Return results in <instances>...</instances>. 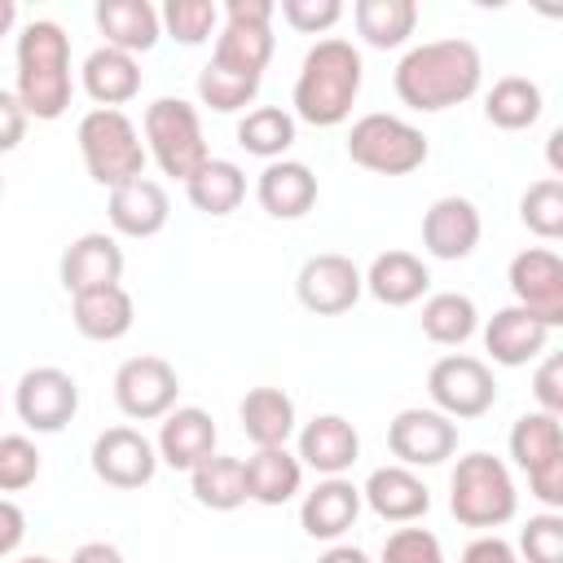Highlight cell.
<instances>
[{"label":"cell","instance_id":"5","mask_svg":"<svg viewBox=\"0 0 563 563\" xmlns=\"http://www.w3.org/2000/svg\"><path fill=\"white\" fill-rule=\"evenodd\" d=\"M75 141H79V158L88 167V176L101 185V189H119L136 176H145V141L136 132V123L123 114V110H88L75 128Z\"/></svg>","mask_w":563,"mask_h":563},{"label":"cell","instance_id":"22","mask_svg":"<svg viewBox=\"0 0 563 563\" xmlns=\"http://www.w3.org/2000/svg\"><path fill=\"white\" fill-rule=\"evenodd\" d=\"M106 216H110V229L123 233V238H154V233H163V224L172 216V202H167V189L158 180L136 176V180L110 189Z\"/></svg>","mask_w":563,"mask_h":563},{"label":"cell","instance_id":"40","mask_svg":"<svg viewBox=\"0 0 563 563\" xmlns=\"http://www.w3.org/2000/svg\"><path fill=\"white\" fill-rule=\"evenodd\" d=\"M158 26L176 40V44H207L220 31V9L211 0H167L158 9Z\"/></svg>","mask_w":563,"mask_h":563},{"label":"cell","instance_id":"20","mask_svg":"<svg viewBox=\"0 0 563 563\" xmlns=\"http://www.w3.org/2000/svg\"><path fill=\"white\" fill-rule=\"evenodd\" d=\"M361 501L387 523H413V519H422L431 510V488L409 466L391 462V466L369 471V479L361 488Z\"/></svg>","mask_w":563,"mask_h":563},{"label":"cell","instance_id":"37","mask_svg":"<svg viewBox=\"0 0 563 563\" xmlns=\"http://www.w3.org/2000/svg\"><path fill=\"white\" fill-rule=\"evenodd\" d=\"M238 145L255 158L277 163L295 145V114L282 106H255L238 119Z\"/></svg>","mask_w":563,"mask_h":563},{"label":"cell","instance_id":"19","mask_svg":"<svg viewBox=\"0 0 563 563\" xmlns=\"http://www.w3.org/2000/svg\"><path fill=\"white\" fill-rule=\"evenodd\" d=\"M158 462L172 471H194L202 457L216 453V422L198 405H176L167 418H158V440H154Z\"/></svg>","mask_w":563,"mask_h":563},{"label":"cell","instance_id":"2","mask_svg":"<svg viewBox=\"0 0 563 563\" xmlns=\"http://www.w3.org/2000/svg\"><path fill=\"white\" fill-rule=\"evenodd\" d=\"M361 79H365V62L352 40L339 35L317 40L295 75V92H290L295 119L312 128H339L361 97Z\"/></svg>","mask_w":563,"mask_h":563},{"label":"cell","instance_id":"31","mask_svg":"<svg viewBox=\"0 0 563 563\" xmlns=\"http://www.w3.org/2000/svg\"><path fill=\"white\" fill-rule=\"evenodd\" d=\"M185 194L202 216H233L246 198V172L233 158H207L185 180Z\"/></svg>","mask_w":563,"mask_h":563},{"label":"cell","instance_id":"51","mask_svg":"<svg viewBox=\"0 0 563 563\" xmlns=\"http://www.w3.org/2000/svg\"><path fill=\"white\" fill-rule=\"evenodd\" d=\"M317 563H369V554L361 545H330Z\"/></svg>","mask_w":563,"mask_h":563},{"label":"cell","instance_id":"54","mask_svg":"<svg viewBox=\"0 0 563 563\" xmlns=\"http://www.w3.org/2000/svg\"><path fill=\"white\" fill-rule=\"evenodd\" d=\"M0 194H4V176H0Z\"/></svg>","mask_w":563,"mask_h":563},{"label":"cell","instance_id":"3","mask_svg":"<svg viewBox=\"0 0 563 563\" xmlns=\"http://www.w3.org/2000/svg\"><path fill=\"white\" fill-rule=\"evenodd\" d=\"M13 97L22 101L26 119H44V123H53L70 110V97H75L70 35L57 22L35 18L18 35V88H13Z\"/></svg>","mask_w":563,"mask_h":563},{"label":"cell","instance_id":"41","mask_svg":"<svg viewBox=\"0 0 563 563\" xmlns=\"http://www.w3.org/2000/svg\"><path fill=\"white\" fill-rule=\"evenodd\" d=\"M519 563H563V515L545 510L532 515L519 532Z\"/></svg>","mask_w":563,"mask_h":563},{"label":"cell","instance_id":"14","mask_svg":"<svg viewBox=\"0 0 563 563\" xmlns=\"http://www.w3.org/2000/svg\"><path fill=\"white\" fill-rule=\"evenodd\" d=\"M506 282L515 290V303L537 312L550 330L563 325V260L550 246H528L510 260Z\"/></svg>","mask_w":563,"mask_h":563},{"label":"cell","instance_id":"11","mask_svg":"<svg viewBox=\"0 0 563 563\" xmlns=\"http://www.w3.org/2000/svg\"><path fill=\"white\" fill-rule=\"evenodd\" d=\"M13 409H18L22 427H31L40 435H53L79 413V383L62 365H35L18 378Z\"/></svg>","mask_w":563,"mask_h":563},{"label":"cell","instance_id":"25","mask_svg":"<svg viewBox=\"0 0 563 563\" xmlns=\"http://www.w3.org/2000/svg\"><path fill=\"white\" fill-rule=\"evenodd\" d=\"M361 282H365V290H369L378 303H387V308H409V303H418V299L427 295L431 273H427V264H422L413 251H383V255L369 260V268L361 273Z\"/></svg>","mask_w":563,"mask_h":563},{"label":"cell","instance_id":"42","mask_svg":"<svg viewBox=\"0 0 563 563\" xmlns=\"http://www.w3.org/2000/svg\"><path fill=\"white\" fill-rule=\"evenodd\" d=\"M40 479V449L26 435H0V493H22Z\"/></svg>","mask_w":563,"mask_h":563},{"label":"cell","instance_id":"30","mask_svg":"<svg viewBox=\"0 0 563 563\" xmlns=\"http://www.w3.org/2000/svg\"><path fill=\"white\" fill-rule=\"evenodd\" d=\"M238 418L255 449H277L295 435V400L282 387H251L238 405Z\"/></svg>","mask_w":563,"mask_h":563},{"label":"cell","instance_id":"35","mask_svg":"<svg viewBox=\"0 0 563 563\" xmlns=\"http://www.w3.org/2000/svg\"><path fill=\"white\" fill-rule=\"evenodd\" d=\"M268 57H273V26L224 22L216 31V48H211V62L216 66H229V70L251 75V79H264Z\"/></svg>","mask_w":563,"mask_h":563},{"label":"cell","instance_id":"46","mask_svg":"<svg viewBox=\"0 0 563 563\" xmlns=\"http://www.w3.org/2000/svg\"><path fill=\"white\" fill-rule=\"evenodd\" d=\"M22 136H26V110H22V101L13 92L0 88V154L18 150Z\"/></svg>","mask_w":563,"mask_h":563},{"label":"cell","instance_id":"49","mask_svg":"<svg viewBox=\"0 0 563 563\" xmlns=\"http://www.w3.org/2000/svg\"><path fill=\"white\" fill-rule=\"evenodd\" d=\"M22 537H26V515H22V506L9 501V497H0V559L13 554V550L22 545Z\"/></svg>","mask_w":563,"mask_h":563},{"label":"cell","instance_id":"21","mask_svg":"<svg viewBox=\"0 0 563 563\" xmlns=\"http://www.w3.org/2000/svg\"><path fill=\"white\" fill-rule=\"evenodd\" d=\"M361 488L343 475H325L312 493H303L299 501V528L312 537V541H339L356 515H361Z\"/></svg>","mask_w":563,"mask_h":563},{"label":"cell","instance_id":"27","mask_svg":"<svg viewBox=\"0 0 563 563\" xmlns=\"http://www.w3.org/2000/svg\"><path fill=\"white\" fill-rule=\"evenodd\" d=\"M79 79H84V92L101 106V110H119L123 101H132L141 92V66L132 53H119L110 44L92 48L79 66Z\"/></svg>","mask_w":563,"mask_h":563},{"label":"cell","instance_id":"1","mask_svg":"<svg viewBox=\"0 0 563 563\" xmlns=\"http://www.w3.org/2000/svg\"><path fill=\"white\" fill-rule=\"evenodd\" d=\"M479 79H484L479 48L462 35H449V40H427V44L409 48L396 62L391 88L409 110L435 114V110L471 101L479 92Z\"/></svg>","mask_w":563,"mask_h":563},{"label":"cell","instance_id":"52","mask_svg":"<svg viewBox=\"0 0 563 563\" xmlns=\"http://www.w3.org/2000/svg\"><path fill=\"white\" fill-rule=\"evenodd\" d=\"M13 22H18V4L13 0H0V35H9Z\"/></svg>","mask_w":563,"mask_h":563},{"label":"cell","instance_id":"13","mask_svg":"<svg viewBox=\"0 0 563 563\" xmlns=\"http://www.w3.org/2000/svg\"><path fill=\"white\" fill-rule=\"evenodd\" d=\"M365 282H361V268L339 255V251H321V255H308L299 264V277H295V295L308 312L317 317H339L347 312L356 299H361Z\"/></svg>","mask_w":563,"mask_h":563},{"label":"cell","instance_id":"6","mask_svg":"<svg viewBox=\"0 0 563 563\" xmlns=\"http://www.w3.org/2000/svg\"><path fill=\"white\" fill-rule=\"evenodd\" d=\"M141 132H145V154L163 167V176L189 180L211 158L207 136H202V119H198V110L185 97L150 101L145 119H141Z\"/></svg>","mask_w":563,"mask_h":563},{"label":"cell","instance_id":"7","mask_svg":"<svg viewBox=\"0 0 563 563\" xmlns=\"http://www.w3.org/2000/svg\"><path fill=\"white\" fill-rule=\"evenodd\" d=\"M431 145L422 136V128H413L400 114H361L347 132V158L374 176H409L427 163Z\"/></svg>","mask_w":563,"mask_h":563},{"label":"cell","instance_id":"24","mask_svg":"<svg viewBox=\"0 0 563 563\" xmlns=\"http://www.w3.org/2000/svg\"><path fill=\"white\" fill-rule=\"evenodd\" d=\"M255 198L273 220H299L317 207V176L299 158H277L260 172Z\"/></svg>","mask_w":563,"mask_h":563},{"label":"cell","instance_id":"4","mask_svg":"<svg viewBox=\"0 0 563 563\" xmlns=\"http://www.w3.org/2000/svg\"><path fill=\"white\" fill-rule=\"evenodd\" d=\"M449 510L462 528H501L519 510V493L510 479V466L493 453H466L457 457L449 475Z\"/></svg>","mask_w":563,"mask_h":563},{"label":"cell","instance_id":"29","mask_svg":"<svg viewBox=\"0 0 563 563\" xmlns=\"http://www.w3.org/2000/svg\"><path fill=\"white\" fill-rule=\"evenodd\" d=\"M242 471H246V501H260V506H286L303 484V466L286 444L255 449L242 462Z\"/></svg>","mask_w":563,"mask_h":563},{"label":"cell","instance_id":"23","mask_svg":"<svg viewBox=\"0 0 563 563\" xmlns=\"http://www.w3.org/2000/svg\"><path fill=\"white\" fill-rule=\"evenodd\" d=\"M299 466H312L317 475H343L361 457V435L343 413H317L299 431Z\"/></svg>","mask_w":563,"mask_h":563},{"label":"cell","instance_id":"48","mask_svg":"<svg viewBox=\"0 0 563 563\" xmlns=\"http://www.w3.org/2000/svg\"><path fill=\"white\" fill-rule=\"evenodd\" d=\"M277 4L273 0H224V22H242V26H273Z\"/></svg>","mask_w":563,"mask_h":563},{"label":"cell","instance_id":"47","mask_svg":"<svg viewBox=\"0 0 563 563\" xmlns=\"http://www.w3.org/2000/svg\"><path fill=\"white\" fill-rule=\"evenodd\" d=\"M462 563H519V554H515V545L501 541L497 532H484V537H475V541L462 550Z\"/></svg>","mask_w":563,"mask_h":563},{"label":"cell","instance_id":"26","mask_svg":"<svg viewBox=\"0 0 563 563\" xmlns=\"http://www.w3.org/2000/svg\"><path fill=\"white\" fill-rule=\"evenodd\" d=\"M97 31L106 35L110 48L119 53H150L163 35L158 26V9L150 0H97Z\"/></svg>","mask_w":563,"mask_h":563},{"label":"cell","instance_id":"53","mask_svg":"<svg viewBox=\"0 0 563 563\" xmlns=\"http://www.w3.org/2000/svg\"><path fill=\"white\" fill-rule=\"evenodd\" d=\"M18 563H53V559H44V554H31V559H18Z\"/></svg>","mask_w":563,"mask_h":563},{"label":"cell","instance_id":"32","mask_svg":"<svg viewBox=\"0 0 563 563\" xmlns=\"http://www.w3.org/2000/svg\"><path fill=\"white\" fill-rule=\"evenodd\" d=\"M352 22L369 48H400L418 26V4L413 0H356Z\"/></svg>","mask_w":563,"mask_h":563},{"label":"cell","instance_id":"18","mask_svg":"<svg viewBox=\"0 0 563 563\" xmlns=\"http://www.w3.org/2000/svg\"><path fill=\"white\" fill-rule=\"evenodd\" d=\"M545 343H550V325H545L537 312L519 308V303L497 308V312L488 317V325H484V347H488V356H493L497 365H506V369L528 365L532 356L545 352Z\"/></svg>","mask_w":563,"mask_h":563},{"label":"cell","instance_id":"43","mask_svg":"<svg viewBox=\"0 0 563 563\" xmlns=\"http://www.w3.org/2000/svg\"><path fill=\"white\" fill-rule=\"evenodd\" d=\"M378 563H444V550H440V537L427 528H396L383 541Z\"/></svg>","mask_w":563,"mask_h":563},{"label":"cell","instance_id":"17","mask_svg":"<svg viewBox=\"0 0 563 563\" xmlns=\"http://www.w3.org/2000/svg\"><path fill=\"white\" fill-rule=\"evenodd\" d=\"M57 277L66 286V295H88L101 286H119L123 277V251L114 242V233H79L57 264Z\"/></svg>","mask_w":563,"mask_h":563},{"label":"cell","instance_id":"28","mask_svg":"<svg viewBox=\"0 0 563 563\" xmlns=\"http://www.w3.org/2000/svg\"><path fill=\"white\" fill-rule=\"evenodd\" d=\"M70 321L84 339L92 343H114L132 330L136 321V303L123 286H101V290H88V295H75L70 299Z\"/></svg>","mask_w":563,"mask_h":563},{"label":"cell","instance_id":"9","mask_svg":"<svg viewBox=\"0 0 563 563\" xmlns=\"http://www.w3.org/2000/svg\"><path fill=\"white\" fill-rule=\"evenodd\" d=\"M427 391H431V405L444 418H484L497 405L493 369L479 356H466V352L440 356L427 374Z\"/></svg>","mask_w":563,"mask_h":563},{"label":"cell","instance_id":"45","mask_svg":"<svg viewBox=\"0 0 563 563\" xmlns=\"http://www.w3.org/2000/svg\"><path fill=\"white\" fill-rule=\"evenodd\" d=\"M532 396H537V405H541V413H563V356L559 352H550L545 361H541V369H537V378H532Z\"/></svg>","mask_w":563,"mask_h":563},{"label":"cell","instance_id":"15","mask_svg":"<svg viewBox=\"0 0 563 563\" xmlns=\"http://www.w3.org/2000/svg\"><path fill=\"white\" fill-rule=\"evenodd\" d=\"M158 471L154 440H145L136 427H106L92 440V475L110 488H145Z\"/></svg>","mask_w":563,"mask_h":563},{"label":"cell","instance_id":"36","mask_svg":"<svg viewBox=\"0 0 563 563\" xmlns=\"http://www.w3.org/2000/svg\"><path fill=\"white\" fill-rule=\"evenodd\" d=\"M479 325V312H475V299L462 295V290H435L427 295L422 303V334L440 347H462Z\"/></svg>","mask_w":563,"mask_h":563},{"label":"cell","instance_id":"33","mask_svg":"<svg viewBox=\"0 0 563 563\" xmlns=\"http://www.w3.org/2000/svg\"><path fill=\"white\" fill-rule=\"evenodd\" d=\"M545 101H541V88L528 79V75H501L488 97H484V119L501 132H523L541 119Z\"/></svg>","mask_w":563,"mask_h":563},{"label":"cell","instance_id":"12","mask_svg":"<svg viewBox=\"0 0 563 563\" xmlns=\"http://www.w3.org/2000/svg\"><path fill=\"white\" fill-rule=\"evenodd\" d=\"M387 449L400 466H440L457 453V422L440 409H400L387 422Z\"/></svg>","mask_w":563,"mask_h":563},{"label":"cell","instance_id":"38","mask_svg":"<svg viewBox=\"0 0 563 563\" xmlns=\"http://www.w3.org/2000/svg\"><path fill=\"white\" fill-rule=\"evenodd\" d=\"M519 220L528 233H537L541 242H554L563 238V180L559 176H545V180H532L519 198Z\"/></svg>","mask_w":563,"mask_h":563},{"label":"cell","instance_id":"8","mask_svg":"<svg viewBox=\"0 0 563 563\" xmlns=\"http://www.w3.org/2000/svg\"><path fill=\"white\" fill-rule=\"evenodd\" d=\"M510 457L528 475V488L541 506H563V427L554 413H519L510 427Z\"/></svg>","mask_w":563,"mask_h":563},{"label":"cell","instance_id":"16","mask_svg":"<svg viewBox=\"0 0 563 563\" xmlns=\"http://www.w3.org/2000/svg\"><path fill=\"white\" fill-rule=\"evenodd\" d=\"M479 207L462 194H444L422 216V246L431 260H466L479 246Z\"/></svg>","mask_w":563,"mask_h":563},{"label":"cell","instance_id":"34","mask_svg":"<svg viewBox=\"0 0 563 563\" xmlns=\"http://www.w3.org/2000/svg\"><path fill=\"white\" fill-rule=\"evenodd\" d=\"M189 493L198 506L207 510H238L246 501V471L242 457L229 453H211L189 471Z\"/></svg>","mask_w":563,"mask_h":563},{"label":"cell","instance_id":"10","mask_svg":"<svg viewBox=\"0 0 563 563\" xmlns=\"http://www.w3.org/2000/svg\"><path fill=\"white\" fill-rule=\"evenodd\" d=\"M180 378L163 356H128L114 369V405L132 422H158L176 409Z\"/></svg>","mask_w":563,"mask_h":563},{"label":"cell","instance_id":"39","mask_svg":"<svg viewBox=\"0 0 563 563\" xmlns=\"http://www.w3.org/2000/svg\"><path fill=\"white\" fill-rule=\"evenodd\" d=\"M255 97H260V79H251V75H238V70L216 66V62H207L198 70V101L211 106L216 114H233V110L251 106Z\"/></svg>","mask_w":563,"mask_h":563},{"label":"cell","instance_id":"50","mask_svg":"<svg viewBox=\"0 0 563 563\" xmlns=\"http://www.w3.org/2000/svg\"><path fill=\"white\" fill-rule=\"evenodd\" d=\"M70 563H123V554H119V545H110V541H84V545L70 554Z\"/></svg>","mask_w":563,"mask_h":563},{"label":"cell","instance_id":"44","mask_svg":"<svg viewBox=\"0 0 563 563\" xmlns=\"http://www.w3.org/2000/svg\"><path fill=\"white\" fill-rule=\"evenodd\" d=\"M282 18L299 35H321L343 18V4L339 0H282Z\"/></svg>","mask_w":563,"mask_h":563}]
</instances>
